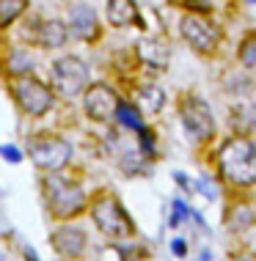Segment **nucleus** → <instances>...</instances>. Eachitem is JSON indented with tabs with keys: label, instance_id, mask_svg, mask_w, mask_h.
Returning a JSON list of instances; mask_svg holds the SVG:
<instances>
[{
	"label": "nucleus",
	"instance_id": "f257e3e1",
	"mask_svg": "<svg viewBox=\"0 0 256 261\" xmlns=\"http://www.w3.org/2000/svg\"><path fill=\"white\" fill-rule=\"evenodd\" d=\"M218 171L234 187L256 185V143L248 135L229 138L218 151Z\"/></svg>",
	"mask_w": 256,
	"mask_h": 261
},
{
	"label": "nucleus",
	"instance_id": "f03ea898",
	"mask_svg": "<svg viewBox=\"0 0 256 261\" xmlns=\"http://www.w3.org/2000/svg\"><path fill=\"white\" fill-rule=\"evenodd\" d=\"M41 190H44V203L47 212L55 217V220H69V217L80 215L85 209V193L77 181L66 179L61 173H47L44 181H41Z\"/></svg>",
	"mask_w": 256,
	"mask_h": 261
},
{
	"label": "nucleus",
	"instance_id": "7ed1b4c3",
	"mask_svg": "<svg viewBox=\"0 0 256 261\" xmlns=\"http://www.w3.org/2000/svg\"><path fill=\"white\" fill-rule=\"evenodd\" d=\"M91 217H94V225L108 239H127L135 234V225L127 215V209L113 195H99L91 203Z\"/></svg>",
	"mask_w": 256,
	"mask_h": 261
},
{
	"label": "nucleus",
	"instance_id": "20e7f679",
	"mask_svg": "<svg viewBox=\"0 0 256 261\" xmlns=\"http://www.w3.org/2000/svg\"><path fill=\"white\" fill-rule=\"evenodd\" d=\"M50 83H53V91L58 96L75 99V96H80L88 88V63L75 58V55L58 58L50 66Z\"/></svg>",
	"mask_w": 256,
	"mask_h": 261
},
{
	"label": "nucleus",
	"instance_id": "39448f33",
	"mask_svg": "<svg viewBox=\"0 0 256 261\" xmlns=\"http://www.w3.org/2000/svg\"><path fill=\"white\" fill-rule=\"evenodd\" d=\"M179 118L196 143H207V140L215 138V116L198 94H188L179 99Z\"/></svg>",
	"mask_w": 256,
	"mask_h": 261
},
{
	"label": "nucleus",
	"instance_id": "423d86ee",
	"mask_svg": "<svg viewBox=\"0 0 256 261\" xmlns=\"http://www.w3.org/2000/svg\"><path fill=\"white\" fill-rule=\"evenodd\" d=\"M28 157L36 162V168L50 173H58L72 160V146L58 135H39L28 140Z\"/></svg>",
	"mask_w": 256,
	"mask_h": 261
},
{
	"label": "nucleus",
	"instance_id": "0eeeda50",
	"mask_svg": "<svg viewBox=\"0 0 256 261\" xmlns=\"http://www.w3.org/2000/svg\"><path fill=\"white\" fill-rule=\"evenodd\" d=\"M11 94H14V99H17L19 110L28 113L31 118H41L50 108H53V91L33 74L14 77Z\"/></svg>",
	"mask_w": 256,
	"mask_h": 261
},
{
	"label": "nucleus",
	"instance_id": "6e6552de",
	"mask_svg": "<svg viewBox=\"0 0 256 261\" xmlns=\"http://www.w3.org/2000/svg\"><path fill=\"white\" fill-rule=\"evenodd\" d=\"M179 31H182L184 41L201 55H212L220 44L218 31L204 17H196V14H184V17L179 19Z\"/></svg>",
	"mask_w": 256,
	"mask_h": 261
},
{
	"label": "nucleus",
	"instance_id": "1a4fd4ad",
	"mask_svg": "<svg viewBox=\"0 0 256 261\" xmlns=\"http://www.w3.org/2000/svg\"><path fill=\"white\" fill-rule=\"evenodd\" d=\"M83 108H85V116L91 121H110L116 116V108H119V96L108 83H94L83 91Z\"/></svg>",
	"mask_w": 256,
	"mask_h": 261
},
{
	"label": "nucleus",
	"instance_id": "9d476101",
	"mask_svg": "<svg viewBox=\"0 0 256 261\" xmlns=\"http://www.w3.org/2000/svg\"><path fill=\"white\" fill-rule=\"evenodd\" d=\"M50 245H53L55 253L63 258H80L85 253V245H88V237H85V231L77 228V225H58V228L50 234Z\"/></svg>",
	"mask_w": 256,
	"mask_h": 261
},
{
	"label": "nucleus",
	"instance_id": "9b49d317",
	"mask_svg": "<svg viewBox=\"0 0 256 261\" xmlns=\"http://www.w3.org/2000/svg\"><path fill=\"white\" fill-rule=\"evenodd\" d=\"M66 31L80 41H94L99 36V19H97L94 9H88V6H83V3L72 6V9H69Z\"/></svg>",
	"mask_w": 256,
	"mask_h": 261
},
{
	"label": "nucleus",
	"instance_id": "f8f14e48",
	"mask_svg": "<svg viewBox=\"0 0 256 261\" xmlns=\"http://www.w3.org/2000/svg\"><path fill=\"white\" fill-rule=\"evenodd\" d=\"M31 39L36 41L39 47H44V50H58V47L66 44L69 31L61 19H36V22H33V31H31Z\"/></svg>",
	"mask_w": 256,
	"mask_h": 261
},
{
	"label": "nucleus",
	"instance_id": "ddd939ff",
	"mask_svg": "<svg viewBox=\"0 0 256 261\" xmlns=\"http://www.w3.org/2000/svg\"><path fill=\"white\" fill-rule=\"evenodd\" d=\"M138 55H141V61L149 63L152 69H166L168 61H171V47H168L166 39L149 36V39L138 41Z\"/></svg>",
	"mask_w": 256,
	"mask_h": 261
},
{
	"label": "nucleus",
	"instance_id": "4468645a",
	"mask_svg": "<svg viewBox=\"0 0 256 261\" xmlns=\"http://www.w3.org/2000/svg\"><path fill=\"white\" fill-rule=\"evenodd\" d=\"M105 17H108V22L113 28H130L141 19L138 14V6H135V0H108V6H105Z\"/></svg>",
	"mask_w": 256,
	"mask_h": 261
},
{
	"label": "nucleus",
	"instance_id": "2eb2a0df",
	"mask_svg": "<svg viewBox=\"0 0 256 261\" xmlns=\"http://www.w3.org/2000/svg\"><path fill=\"white\" fill-rule=\"evenodd\" d=\"M138 105H141L146 113H160L162 105H166V94H162V88L154 86V83L141 86V88H138Z\"/></svg>",
	"mask_w": 256,
	"mask_h": 261
},
{
	"label": "nucleus",
	"instance_id": "dca6fc26",
	"mask_svg": "<svg viewBox=\"0 0 256 261\" xmlns=\"http://www.w3.org/2000/svg\"><path fill=\"white\" fill-rule=\"evenodd\" d=\"M28 11V0H0V31L14 25Z\"/></svg>",
	"mask_w": 256,
	"mask_h": 261
},
{
	"label": "nucleus",
	"instance_id": "f3484780",
	"mask_svg": "<svg viewBox=\"0 0 256 261\" xmlns=\"http://www.w3.org/2000/svg\"><path fill=\"white\" fill-rule=\"evenodd\" d=\"M234 129H240L243 135H248V132L256 129V105H237L234 108Z\"/></svg>",
	"mask_w": 256,
	"mask_h": 261
},
{
	"label": "nucleus",
	"instance_id": "a211bd4d",
	"mask_svg": "<svg viewBox=\"0 0 256 261\" xmlns=\"http://www.w3.org/2000/svg\"><path fill=\"white\" fill-rule=\"evenodd\" d=\"M6 69H9V74H14V77L31 74V69H33L31 53H28V50H11L9 61H6Z\"/></svg>",
	"mask_w": 256,
	"mask_h": 261
},
{
	"label": "nucleus",
	"instance_id": "6ab92c4d",
	"mask_svg": "<svg viewBox=\"0 0 256 261\" xmlns=\"http://www.w3.org/2000/svg\"><path fill=\"white\" fill-rule=\"evenodd\" d=\"M116 121L127 126V129H144V118H141V110L135 108V105H127V102H119L116 108Z\"/></svg>",
	"mask_w": 256,
	"mask_h": 261
},
{
	"label": "nucleus",
	"instance_id": "aec40b11",
	"mask_svg": "<svg viewBox=\"0 0 256 261\" xmlns=\"http://www.w3.org/2000/svg\"><path fill=\"white\" fill-rule=\"evenodd\" d=\"M237 58H240V63H243V66H248V69L256 66V33H248V36L243 39Z\"/></svg>",
	"mask_w": 256,
	"mask_h": 261
},
{
	"label": "nucleus",
	"instance_id": "412c9836",
	"mask_svg": "<svg viewBox=\"0 0 256 261\" xmlns=\"http://www.w3.org/2000/svg\"><path fill=\"white\" fill-rule=\"evenodd\" d=\"M226 223H229L234 231H243V228H248V225L253 223V212L248 206H237L229 217H226Z\"/></svg>",
	"mask_w": 256,
	"mask_h": 261
},
{
	"label": "nucleus",
	"instance_id": "4be33fe9",
	"mask_svg": "<svg viewBox=\"0 0 256 261\" xmlns=\"http://www.w3.org/2000/svg\"><path fill=\"white\" fill-rule=\"evenodd\" d=\"M138 151L146 157H154V132L152 129H138Z\"/></svg>",
	"mask_w": 256,
	"mask_h": 261
},
{
	"label": "nucleus",
	"instance_id": "5701e85b",
	"mask_svg": "<svg viewBox=\"0 0 256 261\" xmlns=\"http://www.w3.org/2000/svg\"><path fill=\"white\" fill-rule=\"evenodd\" d=\"M188 215H190L188 203L176 198V201H174V215H171V225H174V228H176V225H179V223H184V220H188Z\"/></svg>",
	"mask_w": 256,
	"mask_h": 261
},
{
	"label": "nucleus",
	"instance_id": "b1692460",
	"mask_svg": "<svg viewBox=\"0 0 256 261\" xmlns=\"http://www.w3.org/2000/svg\"><path fill=\"white\" fill-rule=\"evenodd\" d=\"M99 261H127V253L122 248H116V245H108L99 253Z\"/></svg>",
	"mask_w": 256,
	"mask_h": 261
},
{
	"label": "nucleus",
	"instance_id": "393cba45",
	"mask_svg": "<svg viewBox=\"0 0 256 261\" xmlns=\"http://www.w3.org/2000/svg\"><path fill=\"white\" fill-rule=\"evenodd\" d=\"M0 154H3V160L14 162V165H17V162H22V151H19L17 146H3V149H0Z\"/></svg>",
	"mask_w": 256,
	"mask_h": 261
},
{
	"label": "nucleus",
	"instance_id": "a878e982",
	"mask_svg": "<svg viewBox=\"0 0 256 261\" xmlns=\"http://www.w3.org/2000/svg\"><path fill=\"white\" fill-rule=\"evenodd\" d=\"M171 253H174L176 258H184V256H188V242H184V239H179V237H176L174 242H171Z\"/></svg>",
	"mask_w": 256,
	"mask_h": 261
},
{
	"label": "nucleus",
	"instance_id": "bb28decb",
	"mask_svg": "<svg viewBox=\"0 0 256 261\" xmlns=\"http://www.w3.org/2000/svg\"><path fill=\"white\" fill-rule=\"evenodd\" d=\"M25 258H28V261H39V256L33 253V248H25Z\"/></svg>",
	"mask_w": 256,
	"mask_h": 261
},
{
	"label": "nucleus",
	"instance_id": "cd10ccee",
	"mask_svg": "<svg viewBox=\"0 0 256 261\" xmlns=\"http://www.w3.org/2000/svg\"><path fill=\"white\" fill-rule=\"evenodd\" d=\"M174 179H176V181H179V185H182V187H188V176H184V173H174Z\"/></svg>",
	"mask_w": 256,
	"mask_h": 261
},
{
	"label": "nucleus",
	"instance_id": "c85d7f7f",
	"mask_svg": "<svg viewBox=\"0 0 256 261\" xmlns=\"http://www.w3.org/2000/svg\"><path fill=\"white\" fill-rule=\"evenodd\" d=\"M234 261H256V258H251V256H240V258H234Z\"/></svg>",
	"mask_w": 256,
	"mask_h": 261
},
{
	"label": "nucleus",
	"instance_id": "c756f323",
	"mask_svg": "<svg viewBox=\"0 0 256 261\" xmlns=\"http://www.w3.org/2000/svg\"><path fill=\"white\" fill-rule=\"evenodd\" d=\"M248 3H256V0H248Z\"/></svg>",
	"mask_w": 256,
	"mask_h": 261
}]
</instances>
